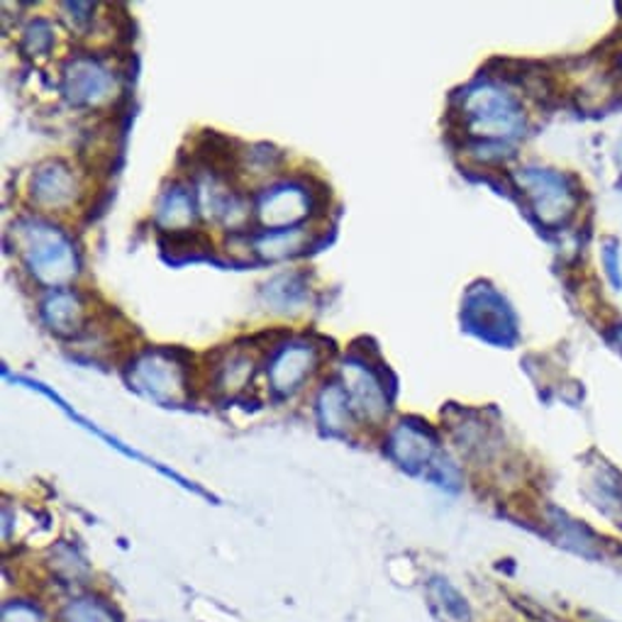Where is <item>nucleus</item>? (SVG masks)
<instances>
[{
  "mask_svg": "<svg viewBox=\"0 0 622 622\" xmlns=\"http://www.w3.org/2000/svg\"><path fill=\"white\" fill-rule=\"evenodd\" d=\"M62 622H118L113 608L96 598H79L66 603L62 610Z\"/></svg>",
  "mask_w": 622,
  "mask_h": 622,
  "instance_id": "obj_1",
  "label": "nucleus"
},
{
  "mask_svg": "<svg viewBox=\"0 0 622 622\" xmlns=\"http://www.w3.org/2000/svg\"><path fill=\"white\" fill-rule=\"evenodd\" d=\"M430 591H432V596L437 598L440 608L452 620H457V622H469L471 620L469 603H466V598L452 584H447L444 579H435L430 584Z\"/></svg>",
  "mask_w": 622,
  "mask_h": 622,
  "instance_id": "obj_2",
  "label": "nucleus"
},
{
  "mask_svg": "<svg viewBox=\"0 0 622 622\" xmlns=\"http://www.w3.org/2000/svg\"><path fill=\"white\" fill-rule=\"evenodd\" d=\"M3 622H44L40 610L30 603H8L3 608Z\"/></svg>",
  "mask_w": 622,
  "mask_h": 622,
  "instance_id": "obj_3",
  "label": "nucleus"
}]
</instances>
